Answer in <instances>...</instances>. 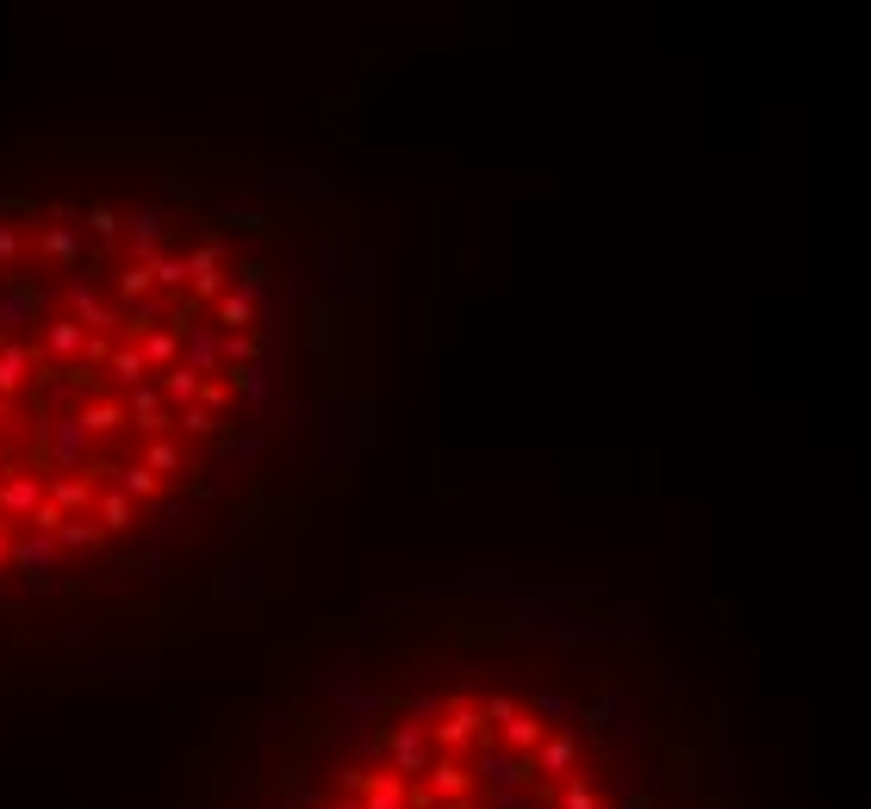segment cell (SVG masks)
<instances>
[{
    "label": "cell",
    "instance_id": "cell-1",
    "mask_svg": "<svg viewBox=\"0 0 871 809\" xmlns=\"http://www.w3.org/2000/svg\"><path fill=\"white\" fill-rule=\"evenodd\" d=\"M50 560H57V536H38V529H32L25 542H13V567L25 573V592L32 597L50 592Z\"/></svg>",
    "mask_w": 871,
    "mask_h": 809
},
{
    "label": "cell",
    "instance_id": "cell-2",
    "mask_svg": "<svg viewBox=\"0 0 871 809\" xmlns=\"http://www.w3.org/2000/svg\"><path fill=\"white\" fill-rule=\"evenodd\" d=\"M69 318H76V324L88 330V337H106V330H125V311H118V306H106V299H100V293L88 287V281H76V287H69Z\"/></svg>",
    "mask_w": 871,
    "mask_h": 809
},
{
    "label": "cell",
    "instance_id": "cell-3",
    "mask_svg": "<svg viewBox=\"0 0 871 809\" xmlns=\"http://www.w3.org/2000/svg\"><path fill=\"white\" fill-rule=\"evenodd\" d=\"M44 499H50V492H44L38 474H7V480H0V523H32Z\"/></svg>",
    "mask_w": 871,
    "mask_h": 809
},
{
    "label": "cell",
    "instance_id": "cell-4",
    "mask_svg": "<svg viewBox=\"0 0 871 809\" xmlns=\"http://www.w3.org/2000/svg\"><path fill=\"white\" fill-rule=\"evenodd\" d=\"M125 411H131V424L144 430L150 443H156V436H169V430H174V411H162V386H150V380H144V386H131V392H125Z\"/></svg>",
    "mask_w": 871,
    "mask_h": 809
},
{
    "label": "cell",
    "instance_id": "cell-5",
    "mask_svg": "<svg viewBox=\"0 0 871 809\" xmlns=\"http://www.w3.org/2000/svg\"><path fill=\"white\" fill-rule=\"evenodd\" d=\"M162 225H169V206L162 200H150L144 213L125 218V250H131V262H150L156 243H162Z\"/></svg>",
    "mask_w": 871,
    "mask_h": 809
},
{
    "label": "cell",
    "instance_id": "cell-6",
    "mask_svg": "<svg viewBox=\"0 0 871 809\" xmlns=\"http://www.w3.org/2000/svg\"><path fill=\"white\" fill-rule=\"evenodd\" d=\"M76 424L88 430V436H113V430L131 424V411H125V399H88L76 411Z\"/></svg>",
    "mask_w": 871,
    "mask_h": 809
},
{
    "label": "cell",
    "instance_id": "cell-7",
    "mask_svg": "<svg viewBox=\"0 0 871 809\" xmlns=\"http://www.w3.org/2000/svg\"><path fill=\"white\" fill-rule=\"evenodd\" d=\"M25 386H32V349H25V343H7V349H0V399L13 404Z\"/></svg>",
    "mask_w": 871,
    "mask_h": 809
},
{
    "label": "cell",
    "instance_id": "cell-8",
    "mask_svg": "<svg viewBox=\"0 0 871 809\" xmlns=\"http://www.w3.org/2000/svg\"><path fill=\"white\" fill-rule=\"evenodd\" d=\"M38 443H44V455H50V448H57L62 462H81V448H88V430H81L76 418H57V424H50V418H44V430H38Z\"/></svg>",
    "mask_w": 871,
    "mask_h": 809
},
{
    "label": "cell",
    "instance_id": "cell-9",
    "mask_svg": "<svg viewBox=\"0 0 871 809\" xmlns=\"http://www.w3.org/2000/svg\"><path fill=\"white\" fill-rule=\"evenodd\" d=\"M44 349H50V355L69 367V355H81V349H88V330H81L76 318H44Z\"/></svg>",
    "mask_w": 871,
    "mask_h": 809
},
{
    "label": "cell",
    "instance_id": "cell-10",
    "mask_svg": "<svg viewBox=\"0 0 871 809\" xmlns=\"http://www.w3.org/2000/svg\"><path fill=\"white\" fill-rule=\"evenodd\" d=\"M181 367H194L199 380L218 367V330H187L181 337Z\"/></svg>",
    "mask_w": 871,
    "mask_h": 809
},
{
    "label": "cell",
    "instance_id": "cell-11",
    "mask_svg": "<svg viewBox=\"0 0 871 809\" xmlns=\"http://www.w3.org/2000/svg\"><path fill=\"white\" fill-rule=\"evenodd\" d=\"M213 324H218V337L250 330V324H255V299H250V293H225V299L213 306Z\"/></svg>",
    "mask_w": 871,
    "mask_h": 809
},
{
    "label": "cell",
    "instance_id": "cell-12",
    "mask_svg": "<svg viewBox=\"0 0 871 809\" xmlns=\"http://www.w3.org/2000/svg\"><path fill=\"white\" fill-rule=\"evenodd\" d=\"M106 374H113V380L131 392V386L150 380V362H144V349H137V343H113V362H106Z\"/></svg>",
    "mask_w": 871,
    "mask_h": 809
},
{
    "label": "cell",
    "instance_id": "cell-13",
    "mask_svg": "<svg viewBox=\"0 0 871 809\" xmlns=\"http://www.w3.org/2000/svg\"><path fill=\"white\" fill-rule=\"evenodd\" d=\"M199 392H206V380H199L194 367H169V374H162V399H169L174 411H187V404H199Z\"/></svg>",
    "mask_w": 871,
    "mask_h": 809
},
{
    "label": "cell",
    "instance_id": "cell-14",
    "mask_svg": "<svg viewBox=\"0 0 871 809\" xmlns=\"http://www.w3.org/2000/svg\"><path fill=\"white\" fill-rule=\"evenodd\" d=\"M88 499H94V480H88V474H62V480L50 486V504H57V511H69V517H76Z\"/></svg>",
    "mask_w": 871,
    "mask_h": 809
},
{
    "label": "cell",
    "instance_id": "cell-15",
    "mask_svg": "<svg viewBox=\"0 0 871 809\" xmlns=\"http://www.w3.org/2000/svg\"><path fill=\"white\" fill-rule=\"evenodd\" d=\"M137 349H144V362L162 367V374H169V367H181V337H174V330H150Z\"/></svg>",
    "mask_w": 871,
    "mask_h": 809
},
{
    "label": "cell",
    "instance_id": "cell-16",
    "mask_svg": "<svg viewBox=\"0 0 871 809\" xmlns=\"http://www.w3.org/2000/svg\"><path fill=\"white\" fill-rule=\"evenodd\" d=\"M150 262H125V269H118V306H144V299H150Z\"/></svg>",
    "mask_w": 871,
    "mask_h": 809
},
{
    "label": "cell",
    "instance_id": "cell-17",
    "mask_svg": "<svg viewBox=\"0 0 871 809\" xmlns=\"http://www.w3.org/2000/svg\"><path fill=\"white\" fill-rule=\"evenodd\" d=\"M131 517H137V499H125L118 486H106L100 492V529H131Z\"/></svg>",
    "mask_w": 871,
    "mask_h": 809
},
{
    "label": "cell",
    "instance_id": "cell-18",
    "mask_svg": "<svg viewBox=\"0 0 871 809\" xmlns=\"http://www.w3.org/2000/svg\"><path fill=\"white\" fill-rule=\"evenodd\" d=\"M150 281L162 293H174V287H187V255H169V250H156L150 255Z\"/></svg>",
    "mask_w": 871,
    "mask_h": 809
},
{
    "label": "cell",
    "instance_id": "cell-19",
    "mask_svg": "<svg viewBox=\"0 0 871 809\" xmlns=\"http://www.w3.org/2000/svg\"><path fill=\"white\" fill-rule=\"evenodd\" d=\"M156 486H162V480H156L144 462H125V467H118V492H125V499H156Z\"/></svg>",
    "mask_w": 871,
    "mask_h": 809
},
{
    "label": "cell",
    "instance_id": "cell-20",
    "mask_svg": "<svg viewBox=\"0 0 871 809\" xmlns=\"http://www.w3.org/2000/svg\"><path fill=\"white\" fill-rule=\"evenodd\" d=\"M38 250L57 255V262H76L81 243H76V231H69V225H44V231H38Z\"/></svg>",
    "mask_w": 871,
    "mask_h": 809
},
{
    "label": "cell",
    "instance_id": "cell-21",
    "mask_svg": "<svg viewBox=\"0 0 871 809\" xmlns=\"http://www.w3.org/2000/svg\"><path fill=\"white\" fill-rule=\"evenodd\" d=\"M144 467H150L156 480H162V474H181V448H174L169 436H156V443H144Z\"/></svg>",
    "mask_w": 871,
    "mask_h": 809
},
{
    "label": "cell",
    "instance_id": "cell-22",
    "mask_svg": "<svg viewBox=\"0 0 871 809\" xmlns=\"http://www.w3.org/2000/svg\"><path fill=\"white\" fill-rule=\"evenodd\" d=\"M81 225H88L100 243H118V237H125V218H118L113 206H88V218H81Z\"/></svg>",
    "mask_w": 871,
    "mask_h": 809
},
{
    "label": "cell",
    "instance_id": "cell-23",
    "mask_svg": "<svg viewBox=\"0 0 871 809\" xmlns=\"http://www.w3.org/2000/svg\"><path fill=\"white\" fill-rule=\"evenodd\" d=\"M100 542V523H88V517H69L57 529V548H94Z\"/></svg>",
    "mask_w": 871,
    "mask_h": 809
},
{
    "label": "cell",
    "instance_id": "cell-24",
    "mask_svg": "<svg viewBox=\"0 0 871 809\" xmlns=\"http://www.w3.org/2000/svg\"><path fill=\"white\" fill-rule=\"evenodd\" d=\"M174 430H194V436H213V430H218V411H206V404H187V411H174Z\"/></svg>",
    "mask_w": 871,
    "mask_h": 809
},
{
    "label": "cell",
    "instance_id": "cell-25",
    "mask_svg": "<svg viewBox=\"0 0 871 809\" xmlns=\"http://www.w3.org/2000/svg\"><path fill=\"white\" fill-rule=\"evenodd\" d=\"M218 355H225V362H250V355H255V337H250V330H237V337H218Z\"/></svg>",
    "mask_w": 871,
    "mask_h": 809
},
{
    "label": "cell",
    "instance_id": "cell-26",
    "mask_svg": "<svg viewBox=\"0 0 871 809\" xmlns=\"http://www.w3.org/2000/svg\"><path fill=\"white\" fill-rule=\"evenodd\" d=\"M81 362L106 367V362H113V337H88V349H81Z\"/></svg>",
    "mask_w": 871,
    "mask_h": 809
},
{
    "label": "cell",
    "instance_id": "cell-27",
    "mask_svg": "<svg viewBox=\"0 0 871 809\" xmlns=\"http://www.w3.org/2000/svg\"><path fill=\"white\" fill-rule=\"evenodd\" d=\"M25 250V237H20V225H0V262H13V255Z\"/></svg>",
    "mask_w": 871,
    "mask_h": 809
},
{
    "label": "cell",
    "instance_id": "cell-28",
    "mask_svg": "<svg viewBox=\"0 0 871 809\" xmlns=\"http://www.w3.org/2000/svg\"><path fill=\"white\" fill-rule=\"evenodd\" d=\"M13 560V536H7V523H0V567Z\"/></svg>",
    "mask_w": 871,
    "mask_h": 809
},
{
    "label": "cell",
    "instance_id": "cell-29",
    "mask_svg": "<svg viewBox=\"0 0 871 809\" xmlns=\"http://www.w3.org/2000/svg\"><path fill=\"white\" fill-rule=\"evenodd\" d=\"M0 424H7V399H0Z\"/></svg>",
    "mask_w": 871,
    "mask_h": 809
},
{
    "label": "cell",
    "instance_id": "cell-30",
    "mask_svg": "<svg viewBox=\"0 0 871 809\" xmlns=\"http://www.w3.org/2000/svg\"><path fill=\"white\" fill-rule=\"evenodd\" d=\"M0 462H7V443H0Z\"/></svg>",
    "mask_w": 871,
    "mask_h": 809
},
{
    "label": "cell",
    "instance_id": "cell-31",
    "mask_svg": "<svg viewBox=\"0 0 871 809\" xmlns=\"http://www.w3.org/2000/svg\"><path fill=\"white\" fill-rule=\"evenodd\" d=\"M0 592H7V585H0Z\"/></svg>",
    "mask_w": 871,
    "mask_h": 809
}]
</instances>
